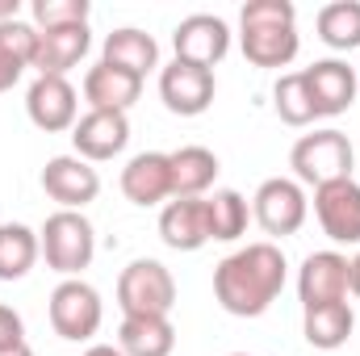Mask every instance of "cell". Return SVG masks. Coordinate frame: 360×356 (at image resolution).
<instances>
[{"label": "cell", "instance_id": "obj_16", "mask_svg": "<svg viewBox=\"0 0 360 356\" xmlns=\"http://www.w3.org/2000/svg\"><path fill=\"white\" fill-rule=\"evenodd\" d=\"M160 239L172 252H197L210 243V210L205 197H172L160 210Z\"/></svg>", "mask_w": 360, "mask_h": 356}, {"label": "cell", "instance_id": "obj_1", "mask_svg": "<svg viewBox=\"0 0 360 356\" xmlns=\"http://www.w3.org/2000/svg\"><path fill=\"white\" fill-rule=\"evenodd\" d=\"M285 252L276 243H248L214 268V298L235 319H260L285 289Z\"/></svg>", "mask_w": 360, "mask_h": 356}, {"label": "cell", "instance_id": "obj_25", "mask_svg": "<svg viewBox=\"0 0 360 356\" xmlns=\"http://www.w3.org/2000/svg\"><path fill=\"white\" fill-rule=\"evenodd\" d=\"M205 210H210V239L214 243H235L243 231H248V197L235 193V189H214V197H205Z\"/></svg>", "mask_w": 360, "mask_h": 356}, {"label": "cell", "instance_id": "obj_14", "mask_svg": "<svg viewBox=\"0 0 360 356\" xmlns=\"http://www.w3.org/2000/svg\"><path fill=\"white\" fill-rule=\"evenodd\" d=\"M348 256L344 252H314L297 272V298L302 310L327 306V302H348Z\"/></svg>", "mask_w": 360, "mask_h": 356}, {"label": "cell", "instance_id": "obj_24", "mask_svg": "<svg viewBox=\"0 0 360 356\" xmlns=\"http://www.w3.org/2000/svg\"><path fill=\"white\" fill-rule=\"evenodd\" d=\"M38 231H30L25 222H0V281H21L38 265Z\"/></svg>", "mask_w": 360, "mask_h": 356}, {"label": "cell", "instance_id": "obj_22", "mask_svg": "<svg viewBox=\"0 0 360 356\" xmlns=\"http://www.w3.org/2000/svg\"><path fill=\"white\" fill-rule=\"evenodd\" d=\"M168 164H172V197H205V189L218 180V155L210 147H180L168 151Z\"/></svg>", "mask_w": 360, "mask_h": 356}, {"label": "cell", "instance_id": "obj_6", "mask_svg": "<svg viewBox=\"0 0 360 356\" xmlns=\"http://www.w3.org/2000/svg\"><path fill=\"white\" fill-rule=\"evenodd\" d=\"M101 319H105V306H101V293L92 289L89 281L80 276H63L51 293V327L59 340H92L101 331Z\"/></svg>", "mask_w": 360, "mask_h": 356}, {"label": "cell", "instance_id": "obj_33", "mask_svg": "<svg viewBox=\"0 0 360 356\" xmlns=\"http://www.w3.org/2000/svg\"><path fill=\"white\" fill-rule=\"evenodd\" d=\"M84 356H126V352H122L117 344H92V348H89Z\"/></svg>", "mask_w": 360, "mask_h": 356}, {"label": "cell", "instance_id": "obj_29", "mask_svg": "<svg viewBox=\"0 0 360 356\" xmlns=\"http://www.w3.org/2000/svg\"><path fill=\"white\" fill-rule=\"evenodd\" d=\"M34 51H38V30L30 21H0V55H8L21 68H34Z\"/></svg>", "mask_w": 360, "mask_h": 356}, {"label": "cell", "instance_id": "obj_17", "mask_svg": "<svg viewBox=\"0 0 360 356\" xmlns=\"http://www.w3.org/2000/svg\"><path fill=\"white\" fill-rule=\"evenodd\" d=\"M122 193L134 205H160L172 197V164L168 151H139L122 168Z\"/></svg>", "mask_w": 360, "mask_h": 356}, {"label": "cell", "instance_id": "obj_9", "mask_svg": "<svg viewBox=\"0 0 360 356\" xmlns=\"http://www.w3.org/2000/svg\"><path fill=\"white\" fill-rule=\"evenodd\" d=\"M172 46H176V59L180 63H193V68H210L226 59L231 51V30L222 17L214 13H188L172 30Z\"/></svg>", "mask_w": 360, "mask_h": 356}, {"label": "cell", "instance_id": "obj_3", "mask_svg": "<svg viewBox=\"0 0 360 356\" xmlns=\"http://www.w3.org/2000/svg\"><path fill=\"white\" fill-rule=\"evenodd\" d=\"M289 168L297 184H331V180H348L356 168V151L348 143V134L340 130H314V134H302L289 151Z\"/></svg>", "mask_w": 360, "mask_h": 356}, {"label": "cell", "instance_id": "obj_8", "mask_svg": "<svg viewBox=\"0 0 360 356\" xmlns=\"http://www.w3.org/2000/svg\"><path fill=\"white\" fill-rule=\"evenodd\" d=\"M314 218L323 227V235L331 243L356 248L360 243V184L352 177L331 180L323 189H314Z\"/></svg>", "mask_w": 360, "mask_h": 356}, {"label": "cell", "instance_id": "obj_2", "mask_svg": "<svg viewBox=\"0 0 360 356\" xmlns=\"http://www.w3.org/2000/svg\"><path fill=\"white\" fill-rule=\"evenodd\" d=\"M243 55L256 68H289L297 59V8L289 0H248L239 13Z\"/></svg>", "mask_w": 360, "mask_h": 356}, {"label": "cell", "instance_id": "obj_36", "mask_svg": "<svg viewBox=\"0 0 360 356\" xmlns=\"http://www.w3.org/2000/svg\"><path fill=\"white\" fill-rule=\"evenodd\" d=\"M231 356H248V352H231Z\"/></svg>", "mask_w": 360, "mask_h": 356}, {"label": "cell", "instance_id": "obj_32", "mask_svg": "<svg viewBox=\"0 0 360 356\" xmlns=\"http://www.w3.org/2000/svg\"><path fill=\"white\" fill-rule=\"evenodd\" d=\"M348 293L360 298V256H352V265H348Z\"/></svg>", "mask_w": 360, "mask_h": 356}, {"label": "cell", "instance_id": "obj_18", "mask_svg": "<svg viewBox=\"0 0 360 356\" xmlns=\"http://www.w3.org/2000/svg\"><path fill=\"white\" fill-rule=\"evenodd\" d=\"M92 46L89 25H63V30H38L34 72L38 76H68Z\"/></svg>", "mask_w": 360, "mask_h": 356}, {"label": "cell", "instance_id": "obj_31", "mask_svg": "<svg viewBox=\"0 0 360 356\" xmlns=\"http://www.w3.org/2000/svg\"><path fill=\"white\" fill-rule=\"evenodd\" d=\"M21 72H25L21 63H13L8 55H0V92H8V89H13V84L21 80Z\"/></svg>", "mask_w": 360, "mask_h": 356}, {"label": "cell", "instance_id": "obj_4", "mask_svg": "<svg viewBox=\"0 0 360 356\" xmlns=\"http://www.w3.org/2000/svg\"><path fill=\"white\" fill-rule=\"evenodd\" d=\"M38 248L55 272L80 276L96 256V231L80 210H55L38 231Z\"/></svg>", "mask_w": 360, "mask_h": 356}, {"label": "cell", "instance_id": "obj_28", "mask_svg": "<svg viewBox=\"0 0 360 356\" xmlns=\"http://www.w3.org/2000/svg\"><path fill=\"white\" fill-rule=\"evenodd\" d=\"M34 30H63V25H89V0H34Z\"/></svg>", "mask_w": 360, "mask_h": 356}, {"label": "cell", "instance_id": "obj_7", "mask_svg": "<svg viewBox=\"0 0 360 356\" xmlns=\"http://www.w3.org/2000/svg\"><path fill=\"white\" fill-rule=\"evenodd\" d=\"M306 214H310V201L302 184L289 177H269L252 197V218L264 227V235H276V239L297 235L306 227Z\"/></svg>", "mask_w": 360, "mask_h": 356}, {"label": "cell", "instance_id": "obj_35", "mask_svg": "<svg viewBox=\"0 0 360 356\" xmlns=\"http://www.w3.org/2000/svg\"><path fill=\"white\" fill-rule=\"evenodd\" d=\"M0 356H34L30 344H13V348H0Z\"/></svg>", "mask_w": 360, "mask_h": 356}, {"label": "cell", "instance_id": "obj_10", "mask_svg": "<svg viewBox=\"0 0 360 356\" xmlns=\"http://www.w3.org/2000/svg\"><path fill=\"white\" fill-rule=\"evenodd\" d=\"M25 113L38 130L59 134V130H72L80 122V96L68 76H38L25 92Z\"/></svg>", "mask_w": 360, "mask_h": 356}, {"label": "cell", "instance_id": "obj_11", "mask_svg": "<svg viewBox=\"0 0 360 356\" xmlns=\"http://www.w3.org/2000/svg\"><path fill=\"white\" fill-rule=\"evenodd\" d=\"M130 143V117L126 113H113V109H89L76 126H72V147L80 160L101 164V160H113L122 155Z\"/></svg>", "mask_w": 360, "mask_h": 356}, {"label": "cell", "instance_id": "obj_30", "mask_svg": "<svg viewBox=\"0 0 360 356\" xmlns=\"http://www.w3.org/2000/svg\"><path fill=\"white\" fill-rule=\"evenodd\" d=\"M13 344H25V323L13 306L0 302V348H13Z\"/></svg>", "mask_w": 360, "mask_h": 356}, {"label": "cell", "instance_id": "obj_12", "mask_svg": "<svg viewBox=\"0 0 360 356\" xmlns=\"http://www.w3.org/2000/svg\"><path fill=\"white\" fill-rule=\"evenodd\" d=\"M302 76H306V89H310V101H314L319 117H340V113H348L356 105L360 76L344 59H319Z\"/></svg>", "mask_w": 360, "mask_h": 356}, {"label": "cell", "instance_id": "obj_20", "mask_svg": "<svg viewBox=\"0 0 360 356\" xmlns=\"http://www.w3.org/2000/svg\"><path fill=\"white\" fill-rule=\"evenodd\" d=\"M143 96V80L122 72V68H109V63H96L84 76V101L89 109H113V113H126L134 101Z\"/></svg>", "mask_w": 360, "mask_h": 356}, {"label": "cell", "instance_id": "obj_34", "mask_svg": "<svg viewBox=\"0 0 360 356\" xmlns=\"http://www.w3.org/2000/svg\"><path fill=\"white\" fill-rule=\"evenodd\" d=\"M17 8L21 0H0V21H17Z\"/></svg>", "mask_w": 360, "mask_h": 356}, {"label": "cell", "instance_id": "obj_5", "mask_svg": "<svg viewBox=\"0 0 360 356\" xmlns=\"http://www.w3.org/2000/svg\"><path fill=\"white\" fill-rule=\"evenodd\" d=\"M117 306L122 319L130 314H172L176 281L160 260H130L117 276Z\"/></svg>", "mask_w": 360, "mask_h": 356}, {"label": "cell", "instance_id": "obj_15", "mask_svg": "<svg viewBox=\"0 0 360 356\" xmlns=\"http://www.w3.org/2000/svg\"><path fill=\"white\" fill-rule=\"evenodd\" d=\"M42 189L63 210H84L101 193V177H96V168H92L89 160H80V155H55L42 168Z\"/></svg>", "mask_w": 360, "mask_h": 356}, {"label": "cell", "instance_id": "obj_23", "mask_svg": "<svg viewBox=\"0 0 360 356\" xmlns=\"http://www.w3.org/2000/svg\"><path fill=\"white\" fill-rule=\"evenodd\" d=\"M352 323H356V314H352L348 302H327V306L302 310V336H306V344L319 348V352L344 348L348 336H352Z\"/></svg>", "mask_w": 360, "mask_h": 356}, {"label": "cell", "instance_id": "obj_21", "mask_svg": "<svg viewBox=\"0 0 360 356\" xmlns=\"http://www.w3.org/2000/svg\"><path fill=\"white\" fill-rule=\"evenodd\" d=\"M101 63L122 68V72H130V76L143 80L151 68H160V46H155L151 34H143V30H134V25H122V30H113V34L105 38Z\"/></svg>", "mask_w": 360, "mask_h": 356}, {"label": "cell", "instance_id": "obj_13", "mask_svg": "<svg viewBox=\"0 0 360 356\" xmlns=\"http://www.w3.org/2000/svg\"><path fill=\"white\" fill-rule=\"evenodd\" d=\"M214 72L210 68H193V63H168L164 72H160V101L180 113V117H197V113H205L210 105H214Z\"/></svg>", "mask_w": 360, "mask_h": 356}, {"label": "cell", "instance_id": "obj_19", "mask_svg": "<svg viewBox=\"0 0 360 356\" xmlns=\"http://www.w3.org/2000/svg\"><path fill=\"white\" fill-rule=\"evenodd\" d=\"M117 348L126 356H172L176 327L168 314H130L117 327Z\"/></svg>", "mask_w": 360, "mask_h": 356}, {"label": "cell", "instance_id": "obj_26", "mask_svg": "<svg viewBox=\"0 0 360 356\" xmlns=\"http://www.w3.org/2000/svg\"><path fill=\"white\" fill-rule=\"evenodd\" d=\"M319 38L331 51H356L360 46V0H331L319 8Z\"/></svg>", "mask_w": 360, "mask_h": 356}, {"label": "cell", "instance_id": "obj_27", "mask_svg": "<svg viewBox=\"0 0 360 356\" xmlns=\"http://www.w3.org/2000/svg\"><path fill=\"white\" fill-rule=\"evenodd\" d=\"M272 105H276V117H281L285 126H310V122L319 117L302 72H289V76L276 80V89H272Z\"/></svg>", "mask_w": 360, "mask_h": 356}]
</instances>
